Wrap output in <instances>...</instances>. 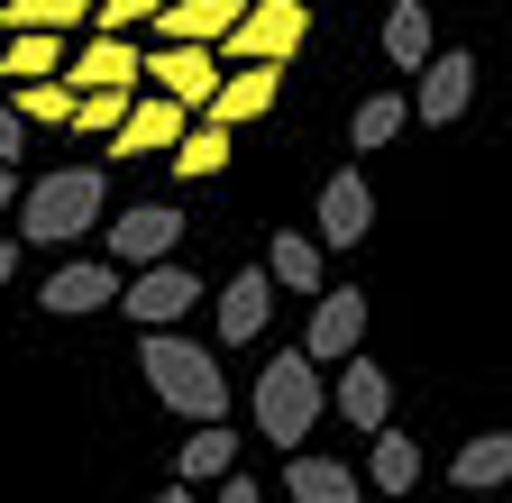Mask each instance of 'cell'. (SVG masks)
Returning <instances> with one entry per match:
<instances>
[{"instance_id":"6da1fadb","label":"cell","mask_w":512,"mask_h":503,"mask_svg":"<svg viewBox=\"0 0 512 503\" xmlns=\"http://www.w3.org/2000/svg\"><path fill=\"white\" fill-rule=\"evenodd\" d=\"M138 375L156 385V403L183 412L192 430H220V421H229V375H220V357L192 348L183 330H147V339H138Z\"/></svg>"},{"instance_id":"7a4b0ae2","label":"cell","mask_w":512,"mask_h":503,"mask_svg":"<svg viewBox=\"0 0 512 503\" xmlns=\"http://www.w3.org/2000/svg\"><path fill=\"white\" fill-rule=\"evenodd\" d=\"M320 403H330V385H320V366H311L302 348L266 357V366H256V385H247V421H256V439H266V449H284V458H302V439H311Z\"/></svg>"},{"instance_id":"3957f363","label":"cell","mask_w":512,"mask_h":503,"mask_svg":"<svg viewBox=\"0 0 512 503\" xmlns=\"http://www.w3.org/2000/svg\"><path fill=\"white\" fill-rule=\"evenodd\" d=\"M101 174L110 165H55L28 183V211H19V238L28 247H64V238H92L101 229Z\"/></svg>"},{"instance_id":"277c9868","label":"cell","mask_w":512,"mask_h":503,"mask_svg":"<svg viewBox=\"0 0 512 503\" xmlns=\"http://www.w3.org/2000/svg\"><path fill=\"white\" fill-rule=\"evenodd\" d=\"M302 37H311V10L302 0H256V10L238 19V37L220 46V65L238 74V65H284V55H302Z\"/></svg>"},{"instance_id":"5b68a950","label":"cell","mask_w":512,"mask_h":503,"mask_svg":"<svg viewBox=\"0 0 512 503\" xmlns=\"http://www.w3.org/2000/svg\"><path fill=\"white\" fill-rule=\"evenodd\" d=\"M174 238H183V211H174V202H138V211L110 220L101 257H110L119 275H147V266H174Z\"/></svg>"},{"instance_id":"8992f818","label":"cell","mask_w":512,"mask_h":503,"mask_svg":"<svg viewBox=\"0 0 512 503\" xmlns=\"http://www.w3.org/2000/svg\"><path fill=\"white\" fill-rule=\"evenodd\" d=\"M119 311L138 321V339H147V330H183V311H202V275H192L183 257H174V266H147V275H128Z\"/></svg>"},{"instance_id":"52a82bcc","label":"cell","mask_w":512,"mask_h":503,"mask_svg":"<svg viewBox=\"0 0 512 503\" xmlns=\"http://www.w3.org/2000/svg\"><path fill=\"white\" fill-rule=\"evenodd\" d=\"M119 293H128V275H119L110 257H74V266H55V275L37 284V311L83 321V311H119Z\"/></svg>"},{"instance_id":"ba28073f","label":"cell","mask_w":512,"mask_h":503,"mask_svg":"<svg viewBox=\"0 0 512 503\" xmlns=\"http://www.w3.org/2000/svg\"><path fill=\"white\" fill-rule=\"evenodd\" d=\"M357 348H366V293H357V284H330V293L311 302L302 357H311V366H348Z\"/></svg>"},{"instance_id":"9c48e42d","label":"cell","mask_w":512,"mask_h":503,"mask_svg":"<svg viewBox=\"0 0 512 503\" xmlns=\"http://www.w3.org/2000/svg\"><path fill=\"white\" fill-rule=\"evenodd\" d=\"M147 83H156L165 101H183V110H202V119H211V101H220L229 65H220L211 46H156V55H147Z\"/></svg>"},{"instance_id":"30bf717a","label":"cell","mask_w":512,"mask_h":503,"mask_svg":"<svg viewBox=\"0 0 512 503\" xmlns=\"http://www.w3.org/2000/svg\"><path fill=\"white\" fill-rule=\"evenodd\" d=\"M192 129H202V119H192L183 101H165V92H147L138 110H128V129L110 138V165H138V156H174Z\"/></svg>"},{"instance_id":"8fae6325","label":"cell","mask_w":512,"mask_h":503,"mask_svg":"<svg viewBox=\"0 0 512 503\" xmlns=\"http://www.w3.org/2000/svg\"><path fill=\"white\" fill-rule=\"evenodd\" d=\"M266 321H275V275H266V266L229 275V284H220V302H211V330H220V348L266 339Z\"/></svg>"},{"instance_id":"7c38bea8","label":"cell","mask_w":512,"mask_h":503,"mask_svg":"<svg viewBox=\"0 0 512 503\" xmlns=\"http://www.w3.org/2000/svg\"><path fill=\"white\" fill-rule=\"evenodd\" d=\"M330 403H339L348 430L375 439V430H394V375H384L375 357H348V366H339V385H330Z\"/></svg>"},{"instance_id":"4fadbf2b","label":"cell","mask_w":512,"mask_h":503,"mask_svg":"<svg viewBox=\"0 0 512 503\" xmlns=\"http://www.w3.org/2000/svg\"><path fill=\"white\" fill-rule=\"evenodd\" d=\"M476 101V55L467 46H439V65L412 83V119H430V129H448V119H458Z\"/></svg>"},{"instance_id":"5bb4252c","label":"cell","mask_w":512,"mask_h":503,"mask_svg":"<svg viewBox=\"0 0 512 503\" xmlns=\"http://www.w3.org/2000/svg\"><path fill=\"white\" fill-rule=\"evenodd\" d=\"M375 229V193H366V174L339 165L330 183H320V247H357Z\"/></svg>"},{"instance_id":"9a60e30c","label":"cell","mask_w":512,"mask_h":503,"mask_svg":"<svg viewBox=\"0 0 512 503\" xmlns=\"http://www.w3.org/2000/svg\"><path fill=\"white\" fill-rule=\"evenodd\" d=\"M275 101H284V65H238V74L220 83V101H211V129L238 138V129H256Z\"/></svg>"},{"instance_id":"2e32d148","label":"cell","mask_w":512,"mask_h":503,"mask_svg":"<svg viewBox=\"0 0 512 503\" xmlns=\"http://www.w3.org/2000/svg\"><path fill=\"white\" fill-rule=\"evenodd\" d=\"M64 83H74V92H138L147 83V55L128 46V37H92L74 65H64Z\"/></svg>"},{"instance_id":"e0dca14e","label":"cell","mask_w":512,"mask_h":503,"mask_svg":"<svg viewBox=\"0 0 512 503\" xmlns=\"http://www.w3.org/2000/svg\"><path fill=\"white\" fill-rule=\"evenodd\" d=\"M503 476H512V430H476L467 449L448 458V485H458V503H485Z\"/></svg>"},{"instance_id":"ac0fdd59","label":"cell","mask_w":512,"mask_h":503,"mask_svg":"<svg viewBox=\"0 0 512 503\" xmlns=\"http://www.w3.org/2000/svg\"><path fill=\"white\" fill-rule=\"evenodd\" d=\"M238 19H247L238 0H174L156 28H165V46H211V55H220V46L238 37Z\"/></svg>"},{"instance_id":"d6986e66","label":"cell","mask_w":512,"mask_h":503,"mask_svg":"<svg viewBox=\"0 0 512 503\" xmlns=\"http://www.w3.org/2000/svg\"><path fill=\"white\" fill-rule=\"evenodd\" d=\"M284 485L293 503H366V467L348 458H284Z\"/></svg>"},{"instance_id":"ffe728a7","label":"cell","mask_w":512,"mask_h":503,"mask_svg":"<svg viewBox=\"0 0 512 503\" xmlns=\"http://www.w3.org/2000/svg\"><path fill=\"white\" fill-rule=\"evenodd\" d=\"M384 55H394V74H412V83L439 65V37H430L421 0H394V10H384Z\"/></svg>"},{"instance_id":"44dd1931","label":"cell","mask_w":512,"mask_h":503,"mask_svg":"<svg viewBox=\"0 0 512 503\" xmlns=\"http://www.w3.org/2000/svg\"><path fill=\"white\" fill-rule=\"evenodd\" d=\"M229 476H238V430H229V421H220V430H192L183 449H174V485H211V494H220Z\"/></svg>"},{"instance_id":"7402d4cb","label":"cell","mask_w":512,"mask_h":503,"mask_svg":"<svg viewBox=\"0 0 512 503\" xmlns=\"http://www.w3.org/2000/svg\"><path fill=\"white\" fill-rule=\"evenodd\" d=\"M366 485L384 494V503H412V485H421V449L403 430H375L366 439Z\"/></svg>"},{"instance_id":"603a6c76","label":"cell","mask_w":512,"mask_h":503,"mask_svg":"<svg viewBox=\"0 0 512 503\" xmlns=\"http://www.w3.org/2000/svg\"><path fill=\"white\" fill-rule=\"evenodd\" d=\"M403 129H412V92H375V101H357V119H348V147L375 156V147H394Z\"/></svg>"},{"instance_id":"cb8c5ba5","label":"cell","mask_w":512,"mask_h":503,"mask_svg":"<svg viewBox=\"0 0 512 503\" xmlns=\"http://www.w3.org/2000/svg\"><path fill=\"white\" fill-rule=\"evenodd\" d=\"M92 10H101V0H0V28H10V37H64Z\"/></svg>"},{"instance_id":"d4e9b609","label":"cell","mask_w":512,"mask_h":503,"mask_svg":"<svg viewBox=\"0 0 512 503\" xmlns=\"http://www.w3.org/2000/svg\"><path fill=\"white\" fill-rule=\"evenodd\" d=\"M0 74H10V92L55 83L64 74V37H10V46H0Z\"/></svg>"},{"instance_id":"484cf974","label":"cell","mask_w":512,"mask_h":503,"mask_svg":"<svg viewBox=\"0 0 512 503\" xmlns=\"http://www.w3.org/2000/svg\"><path fill=\"white\" fill-rule=\"evenodd\" d=\"M266 275H275V293H311L320 302V238H275L266 247Z\"/></svg>"},{"instance_id":"4316f807","label":"cell","mask_w":512,"mask_h":503,"mask_svg":"<svg viewBox=\"0 0 512 503\" xmlns=\"http://www.w3.org/2000/svg\"><path fill=\"white\" fill-rule=\"evenodd\" d=\"M0 101H10L19 119H37V129H74V110H83V92L64 83V74L55 83H28V92H0Z\"/></svg>"},{"instance_id":"83f0119b","label":"cell","mask_w":512,"mask_h":503,"mask_svg":"<svg viewBox=\"0 0 512 503\" xmlns=\"http://www.w3.org/2000/svg\"><path fill=\"white\" fill-rule=\"evenodd\" d=\"M220 165H229V129H211V119H202V129L174 147V174H183V183H211Z\"/></svg>"},{"instance_id":"f1b7e54d","label":"cell","mask_w":512,"mask_h":503,"mask_svg":"<svg viewBox=\"0 0 512 503\" xmlns=\"http://www.w3.org/2000/svg\"><path fill=\"white\" fill-rule=\"evenodd\" d=\"M128 110H138V92H83L74 129H83V138H119V129H128Z\"/></svg>"},{"instance_id":"f546056e","label":"cell","mask_w":512,"mask_h":503,"mask_svg":"<svg viewBox=\"0 0 512 503\" xmlns=\"http://www.w3.org/2000/svg\"><path fill=\"white\" fill-rule=\"evenodd\" d=\"M174 0H101V37H128L138 19H165Z\"/></svg>"},{"instance_id":"4dcf8cb0","label":"cell","mask_w":512,"mask_h":503,"mask_svg":"<svg viewBox=\"0 0 512 503\" xmlns=\"http://www.w3.org/2000/svg\"><path fill=\"white\" fill-rule=\"evenodd\" d=\"M19 156H28V119H19L10 101H0V165H10V174H19Z\"/></svg>"},{"instance_id":"1f68e13d","label":"cell","mask_w":512,"mask_h":503,"mask_svg":"<svg viewBox=\"0 0 512 503\" xmlns=\"http://www.w3.org/2000/svg\"><path fill=\"white\" fill-rule=\"evenodd\" d=\"M211 503H266V494H256V485H247V476H229V485H220V494H211Z\"/></svg>"},{"instance_id":"d6a6232c","label":"cell","mask_w":512,"mask_h":503,"mask_svg":"<svg viewBox=\"0 0 512 503\" xmlns=\"http://www.w3.org/2000/svg\"><path fill=\"white\" fill-rule=\"evenodd\" d=\"M19 275V238H0V284H10Z\"/></svg>"},{"instance_id":"836d02e7","label":"cell","mask_w":512,"mask_h":503,"mask_svg":"<svg viewBox=\"0 0 512 503\" xmlns=\"http://www.w3.org/2000/svg\"><path fill=\"white\" fill-rule=\"evenodd\" d=\"M10 202H19V174H10V165H0V211H10Z\"/></svg>"},{"instance_id":"e575fe53","label":"cell","mask_w":512,"mask_h":503,"mask_svg":"<svg viewBox=\"0 0 512 503\" xmlns=\"http://www.w3.org/2000/svg\"><path fill=\"white\" fill-rule=\"evenodd\" d=\"M156 503H202V494H192V485H165V494H156Z\"/></svg>"},{"instance_id":"d590c367","label":"cell","mask_w":512,"mask_h":503,"mask_svg":"<svg viewBox=\"0 0 512 503\" xmlns=\"http://www.w3.org/2000/svg\"><path fill=\"white\" fill-rule=\"evenodd\" d=\"M238 10H256V0H238Z\"/></svg>"},{"instance_id":"8d00e7d4","label":"cell","mask_w":512,"mask_h":503,"mask_svg":"<svg viewBox=\"0 0 512 503\" xmlns=\"http://www.w3.org/2000/svg\"><path fill=\"white\" fill-rule=\"evenodd\" d=\"M412 503H421V494H412Z\"/></svg>"}]
</instances>
